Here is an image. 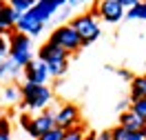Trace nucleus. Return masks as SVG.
I'll use <instances>...</instances> for the list:
<instances>
[{
    "instance_id": "2",
    "label": "nucleus",
    "mask_w": 146,
    "mask_h": 140,
    "mask_svg": "<svg viewBox=\"0 0 146 140\" xmlns=\"http://www.w3.org/2000/svg\"><path fill=\"white\" fill-rule=\"evenodd\" d=\"M7 42H9L7 56H9V60L16 67L22 69L25 65H29V62L33 60V47H31V38L29 36L20 33V31H13V33L7 38Z\"/></svg>"
},
{
    "instance_id": "34",
    "label": "nucleus",
    "mask_w": 146,
    "mask_h": 140,
    "mask_svg": "<svg viewBox=\"0 0 146 140\" xmlns=\"http://www.w3.org/2000/svg\"><path fill=\"white\" fill-rule=\"evenodd\" d=\"M0 140H11V136H2V133H0Z\"/></svg>"
},
{
    "instance_id": "11",
    "label": "nucleus",
    "mask_w": 146,
    "mask_h": 140,
    "mask_svg": "<svg viewBox=\"0 0 146 140\" xmlns=\"http://www.w3.org/2000/svg\"><path fill=\"white\" fill-rule=\"evenodd\" d=\"M71 54H66L64 49H60L58 45H51L49 40H46L44 45H40L38 49V60L40 62H53V60H69Z\"/></svg>"
},
{
    "instance_id": "25",
    "label": "nucleus",
    "mask_w": 146,
    "mask_h": 140,
    "mask_svg": "<svg viewBox=\"0 0 146 140\" xmlns=\"http://www.w3.org/2000/svg\"><path fill=\"white\" fill-rule=\"evenodd\" d=\"M0 133H2V136H9V133H11V120H9V116H2V118H0Z\"/></svg>"
},
{
    "instance_id": "38",
    "label": "nucleus",
    "mask_w": 146,
    "mask_h": 140,
    "mask_svg": "<svg viewBox=\"0 0 146 140\" xmlns=\"http://www.w3.org/2000/svg\"><path fill=\"white\" fill-rule=\"evenodd\" d=\"M142 2H146V0H142Z\"/></svg>"
},
{
    "instance_id": "5",
    "label": "nucleus",
    "mask_w": 146,
    "mask_h": 140,
    "mask_svg": "<svg viewBox=\"0 0 146 140\" xmlns=\"http://www.w3.org/2000/svg\"><path fill=\"white\" fill-rule=\"evenodd\" d=\"M82 125V116H80V107L73 102L60 104V109L55 111V127L62 131H71Z\"/></svg>"
},
{
    "instance_id": "9",
    "label": "nucleus",
    "mask_w": 146,
    "mask_h": 140,
    "mask_svg": "<svg viewBox=\"0 0 146 140\" xmlns=\"http://www.w3.org/2000/svg\"><path fill=\"white\" fill-rule=\"evenodd\" d=\"M53 127H55V111L44 109V111H40L38 116H33V131H31V138L38 140L42 133L51 131Z\"/></svg>"
},
{
    "instance_id": "12",
    "label": "nucleus",
    "mask_w": 146,
    "mask_h": 140,
    "mask_svg": "<svg viewBox=\"0 0 146 140\" xmlns=\"http://www.w3.org/2000/svg\"><path fill=\"white\" fill-rule=\"evenodd\" d=\"M117 125L135 133V131H142V129H144L146 120H144V118H139L137 113H133L131 109H126V111H122V113L117 116Z\"/></svg>"
},
{
    "instance_id": "26",
    "label": "nucleus",
    "mask_w": 146,
    "mask_h": 140,
    "mask_svg": "<svg viewBox=\"0 0 146 140\" xmlns=\"http://www.w3.org/2000/svg\"><path fill=\"white\" fill-rule=\"evenodd\" d=\"M7 51H9V42H7V38H5V36H0V65L5 62Z\"/></svg>"
},
{
    "instance_id": "36",
    "label": "nucleus",
    "mask_w": 146,
    "mask_h": 140,
    "mask_svg": "<svg viewBox=\"0 0 146 140\" xmlns=\"http://www.w3.org/2000/svg\"><path fill=\"white\" fill-rule=\"evenodd\" d=\"M2 116H5V113H2V109H0V118H2Z\"/></svg>"
},
{
    "instance_id": "18",
    "label": "nucleus",
    "mask_w": 146,
    "mask_h": 140,
    "mask_svg": "<svg viewBox=\"0 0 146 140\" xmlns=\"http://www.w3.org/2000/svg\"><path fill=\"white\" fill-rule=\"evenodd\" d=\"M126 18L131 20H146V2H137L135 7H131V9H126V13H124Z\"/></svg>"
},
{
    "instance_id": "7",
    "label": "nucleus",
    "mask_w": 146,
    "mask_h": 140,
    "mask_svg": "<svg viewBox=\"0 0 146 140\" xmlns=\"http://www.w3.org/2000/svg\"><path fill=\"white\" fill-rule=\"evenodd\" d=\"M22 76H25V82H36V84H46L49 82V69L44 62L40 60H31L29 65L22 67Z\"/></svg>"
},
{
    "instance_id": "13",
    "label": "nucleus",
    "mask_w": 146,
    "mask_h": 140,
    "mask_svg": "<svg viewBox=\"0 0 146 140\" xmlns=\"http://www.w3.org/2000/svg\"><path fill=\"white\" fill-rule=\"evenodd\" d=\"M139 98H146V74L142 76H133L131 80V102H135Z\"/></svg>"
},
{
    "instance_id": "4",
    "label": "nucleus",
    "mask_w": 146,
    "mask_h": 140,
    "mask_svg": "<svg viewBox=\"0 0 146 140\" xmlns=\"http://www.w3.org/2000/svg\"><path fill=\"white\" fill-rule=\"evenodd\" d=\"M49 42H51V45H58L60 49H64L66 54H75V51L82 49V40H80V36H78L75 29L69 27V25L55 27L53 31H51V36H49Z\"/></svg>"
},
{
    "instance_id": "32",
    "label": "nucleus",
    "mask_w": 146,
    "mask_h": 140,
    "mask_svg": "<svg viewBox=\"0 0 146 140\" xmlns=\"http://www.w3.org/2000/svg\"><path fill=\"white\" fill-rule=\"evenodd\" d=\"M84 2H91V0H69V7H78V5H84Z\"/></svg>"
},
{
    "instance_id": "37",
    "label": "nucleus",
    "mask_w": 146,
    "mask_h": 140,
    "mask_svg": "<svg viewBox=\"0 0 146 140\" xmlns=\"http://www.w3.org/2000/svg\"><path fill=\"white\" fill-rule=\"evenodd\" d=\"M98 140H100V138H98ZM109 140H113V138H109Z\"/></svg>"
},
{
    "instance_id": "3",
    "label": "nucleus",
    "mask_w": 146,
    "mask_h": 140,
    "mask_svg": "<svg viewBox=\"0 0 146 140\" xmlns=\"http://www.w3.org/2000/svg\"><path fill=\"white\" fill-rule=\"evenodd\" d=\"M69 27L75 29V33H78L80 40H82V47L93 45V42L102 36L100 22H98V20H93L89 13H78V16H73L71 22H69Z\"/></svg>"
},
{
    "instance_id": "20",
    "label": "nucleus",
    "mask_w": 146,
    "mask_h": 140,
    "mask_svg": "<svg viewBox=\"0 0 146 140\" xmlns=\"http://www.w3.org/2000/svg\"><path fill=\"white\" fill-rule=\"evenodd\" d=\"M131 136H133V131L124 129V127H119V125L111 129V138L113 140H131Z\"/></svg>"
},
{
    "instance_id": "39",
    "label": "nucleus",
    "mask_w": 146,
    "mask_h": 140,
    "mask_svg": "<svg viewBox=\"0 0 146 140\" xmlns=\"http://www.w3.org/2000/svg\"><path fill=\"white\" fill-rule=\"evenodd\" d=\"M0 9H2V7H0Z\"/></svg>"
},
{
    "instance_id": "8",
    "label": "nucleus",
    "mask_w": 146,
    "mask_h": 140,
    "mask_svg": "<svg viewBox=\"0 0 146 140\" xmlns=\"http://www.w3.org/2000/svg\"><path fill=\"white\" fill-rule=\"evenodd\" d=\"M98 7H100V18L104 22H119L126 13V9L117 0H98Z\"/></svg>"
},
{
    "instance_id": "10",
    "label": "nucleus",
    "mask_w": 146,
    "mask_h": 140,
    "mask_svg": "<svg viewBox=\"0 0 146 140\" xmlns=\"http://www.w3.org/2000/svg\"><path fill=\"white\" fill-rule=\"evenodd\" d=\"M42 29H44V25H42L40 20H36V16H33L31 11L22 13L18 18V22H16V31H20V33H25V36H29V38L42 33Z\"/></svg>"
},
{
    "instance_id": "14",
    "label": "nucleus",
    "mask_w": 146,
    "mask_h": 140,
    "mask_svg": "<svg viewBox=\"0 0 146 140\" xmlns=\"http://www.w3.org/2000/svg\"><path fill=\"white\" fill-rule=\"evenodd\" d=\"M0 98L5 100V102H9V104H16L22 100V93H20V87L18 84H5V87H0Z\"/></svg>"
},
{
    "instance_id": "35",
    "label": "nucleus",
    "mask_w": 146,
    "mask_h": 140,
    "mask_svg": "<svg viewBox=\"0 0 146 140\" xmlns=\"http://www.w3.org/2000/svg\"><path fill=\"white\" fill-rule=\"evenodd\" d=\"M5 5H7V2H5V0H0V7H5Z\"/></svg>"
},
{
    "instance_id": "33",
    "label": "nucleus",
    "mask_w": 146,
    "mask_h": 140,
    "mask_svg": "<svg viewBox=\"0 0 146 140\" xmlns=\"http://www.w3.org/2000/svg\"><path fill=\"white\" fill-rule=\"evenodd\" d=\"M131 140H146V138H144V136H142V133H139V131H135V133L131 136Z\"/></svg>"
},
{
    "instance_id": "27",
    "label": "nucleus",
    "mask_w": 146,
    "mask_h": 140,
    "mask_svg": "<svg viewBox=\"0 0 146 140\" xmlns=\"http://www.w3.org/2000/svg\"><path fill=\"white\" fill-rule=\"evenodd\" d=\"M89 16H91L93 20H100V7H98V0H93V5H91V9L86 11Z\"/></svg>"
},
{
    "instance_id": "1",
    "label": "nucleus",
    "mask_w": 146,
    "mask_h": 140,
    "mask_svg": "<svg viewBox=\"0 0 146 140\" xmlns=\"http://www.w3.org/2000/svg\"><path fill=\"white\" fill-rule=\"evenodd\" d=\"M22 100H20V109L22 111H44L53 100V91L49 84H36V82H25L20 87Z\"/></svg>"
},
{
    "instance_id": "21",
    "label": "nucleus",
    "mask_w": 146,
    "mask_h": 140,
    "mask_svg": "<svg viewBox=\"0 0 146 140\" xmlns=\"http://www.w3.org/2000/svg\"><path fill=\"white\" fill-rule=\"evenodd\" d=\"M18 120H20V127L27 131L29 136H31V131H33V116H29L27 111H22V113L18 116Z\"/></svg>"
},
{
    "instance_id": "28",
    "label": "nucleus",
    "mask_w": 146,
    "mask_h": 140,
    "mask_svg": "<svg viewBox=\"0 0 146 140\" xmlns=\"http://www.w3.org/2000/svg\"><path fill=\"white\" fill-rule=\"evenodd\" d=\"M115 71H117V76L122 78V80H126V82H131V80H133V74H131L128 69H115Z\"/></svg>"
},
{
    "instance_id": "19",
    "label": "nucleus",
    "mask_w": 146,
    "mask_h": 140,
    "mask_svg": "<svg viewBox=\"0 0 146 140\" xmlns=\"http://www.w3.org/2000/svg\"><path fill=\"white\" fill-rule=\"evenodd\" d=\"M84 133H86V127H84V122H82V125H80V127H75V129L64 131V138L62 140H82Z\"/></svg>"
},
{
    "instance_id": "16",
    "label": "nucleus",
    "mask_w": 146,
    "mask_h": 140,
    "mask_svg": "<svg viewBox=\"0 0 146 140\" xmlns=\"http://www.w3.org/2000/svg\"><path fill=\"white\" fill-rule=\"evenodd\" d=\"M46 69H49V76L51 78H60V76L66 74L69 69V60H53V62H44Z\"/></svg>"
},
{
    "instance_id": "31",
    "label": "nucleus",
    "mask_w": 146,
    "mask_h": 140,
    "mask_svg": "<svg viewBox=\"0 0 146 140\" xmlns=\"http://www.w3.org/2000/svg\"><path fill=\"white\" fill-rule=\"evenodd\" d=\"M82 140H98V131H86Z\"/></svg>"
},
{
    "instance_id": "23",
    "label": "nucleus",
    "mask_w": 146,
    "mask_h": 140,
    "mask_svg": "<svg viewBox=\"0 0 146 140\" xmlns=\"http://www.w3.org/2000/svg\"><path fill=\"white\" fill-rule=\"evenodd\" d=\"M0 69H2V78H5V76H18L20 71H22V69H20V67H16L11 60H5V62L0 65Z\"/></svg>"
},
{
    "instance_id": "15",
    "label": "nucleus",
    "mask_w": 146,
    "mask_h": 140,
    "mask_svg": "<svg viewBox=\"0 0 146 140\" xmlns=\"http://www.w3.org/2000/svg\"><path fill=\"white\" fill-rule=\"evenodd\" d=\"M5 2H7L18 16H22V13H27V11H31L33 7H36L38 0H5Z\"/></svg>"
},
{
    "instance_id": "6",
    "label": "nucleus",
    "mask_w": 146,
    "mask_h": 140,
    "mask_svg": "<svg viewBox=\"0 0 146 140\" xmlns=\"http://www.w3.org/2000/svg\"><path fill=\"white\" fill-rule=\"evenodd\" d=\"M64 5H69V0H38L36 7L31 9V13L36 16V20H40L42 25H44L49 18H53L58 9L64 7Z\"/></svg>"
},
{
    "instance_id": "17",
    "label": "nucleus",
    "mask_w": 146,
    "mask_h": 140,
    "mask_svg": "<svg viewBox=\"0 0 146 140\" xmlns=\"http://www.w3.org/2000/svg\"><path fill=\"white\" fill-rule=\"evenodd\" d=\"M18 18H20V16H18V13H16L13 9H11L9 5H5V7L0 9V22H2L5 27H16Z\"/></svg>"
},
{
    "instance_id": "22",
    "label": "nucleus",
    "mask_w": 146,
    "mask_h": 140,
    "mask_svg": "<svg viewBox=\"0 0 146 140\" xmlns=\"http://www.w3.org/2000/svg\"><path fill=\"white\" fill-rule=\"evenodd\" d=\"M131 111L137 113L139 118L146 120V98H139V100H135V102H131Z\"/></svg>"
},
{
    "instance_id": "24",
    "label": "nucleus",
    "mask_w": 146,
    "mask_h": 140,
    "mask_svg": "<svg viewBox=\"0 0 146 140\" xmlns=\"http://www.w3.org/2000/svg\"><path fill=\"white\" fill-rule=\"evenodd\" d=\"M62 138H64V131H62V129H58V127H53L51 131L42 133L38 140H62Z\"/></svg>"
},
{
    "instance_id": "30",
    "label": "nucleus",
    "mask_w": 146,
    "mask_h": 140,
    "mask_svg": "<svg viewBox=\"0 0 146 140\" xmlns=\"http://www.w3.org/2000/svg\"><path fill=\"white\" fill-rule=\"evenodd\" d=\"M117 109H119V113L126 111V109H131V100H122V102L117 104Z\"/></svg>"
},
{
    "instance_id": "29",
    "label": "nucleus",
    "mask_w": 146,
    "mask_h": 140,
    "mask_svg": "<svg viewBox=\"0 0 146 140\" xmlns=\"http://www.w3.org/2000/svg\"><path fill=\"white\" fill-rule=\"evenodd\" d=\"M117 2L124 7V9H131V7H135L137 2H142V0H117Z\"/></svg>"
}]
</instances>
